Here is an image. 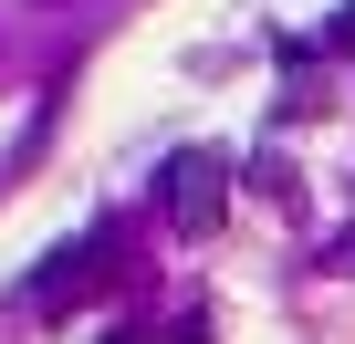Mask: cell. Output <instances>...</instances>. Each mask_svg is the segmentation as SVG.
<instances>
[{
	"mask_svg": "<svg viewBox=\"0 0 355 344\" xmlns=\"http://www.w3.org/2000/svg\"><path fill=\"white\" fill-rule=\"evenodd\" d=\"M157 209H167L178 240H209L220 209H230V156H220V146H178L167 178H157Z\"/></svg>",
	"mask_w": 355,
	"mask_h": 344,
	"instance_id": "6da1fadb",
	"label": "cell"
},
{
	"mask_svg": "<svg viewBox=\"0 0 355 344\" xmlns=\"http://www.w3.org/2000/svg\"><path fill=\"white\" fill-rule=\"evenodd\" d=\"M313 53H355V0H345V11H334L324 32H313Z\"/></svg>",
	"mask_w": 355,
	"mask_h": 344,
	"instance_id": "3957f363",
	"label": "cell"
},
{
	"mask_svg": "<svg viewBox=\"0 0 355 344\" xmlns=\"http://www.w3.org/2000/svg\"><path fill=\"white\" fill-rule=\"evenodd\" d=\"M105 271H115V261H105V230H84V240H63V251H53V261L21 282V302H32V313H73V302H84Z\"/></svg>",
	"mask_w": 355,
	"mask_h": 344,
	"instance_id": "7a4b0ae2",
	"label": "cell"
},
{
	"mask_svg": "<svg viewBox=\"0 0 355 344\" xmlns=\"http://www.w3.org/2000/svg\"><path fill=\"white\" fill-rule=\"evenodd\" d=\"M324 271H355V230H334V251H324Z\"/></svg>",
	"mask_w": 355,
	"mask_h": 344,
	"instance_id": "277c9868",
	"label": "cell"
}]
</instances>
